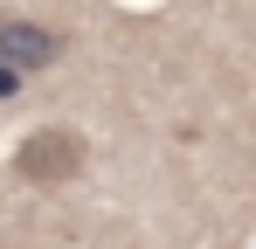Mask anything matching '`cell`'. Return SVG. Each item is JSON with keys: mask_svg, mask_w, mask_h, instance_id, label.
<instances>
[{"mask_svg": "<svg viewBox=\"0 0 256 249\" xmlns=\"http://www.w3.org/2000/svg\"><path fill=\"white\" fill-rule=\"evenodd\" d=\"M90 160L84 132H70V124H35L21 146H14V173L28 180V187H62V180H76Z\"/></svg>", "mask_w": 256, "mask_h": 249, "instance_id": "6da1fadb", "label": "cell"}, {"mask_svg": "<svg viewBox=\"0 0 256 249\" xmlns=\"http://www.w3.org/2000/svg\"><path fill=\"white\" fill-rule=\"evenodd\" d=\"M0 62L7 70H48V62H62V35L42 28V21H21V14H0Z\"/></svg>", "mask_w": 256, "mask_h": 249, "instance_id": "7a4b0ae2", "label": "cell"}, {"mask_svg": "<svg viewBox=\"0 0 256 249\" xmlns=\"http://www.w3.org/2000/svg\"><path fill=\"white\" fill-rule=\"evenodd\" d=\"M14 90H21V70H7V62H0V104H7Z\"/></svg>", "mask_w": 256, "mask_h": 249, "instance_id": "3957f363", "label": "cell"}]
</instances>
